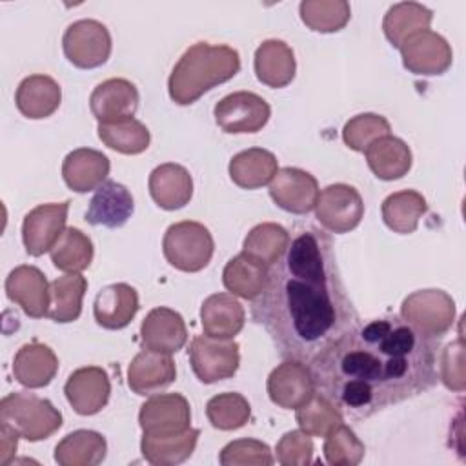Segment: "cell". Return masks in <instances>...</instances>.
Returning <instances> with one entry per match:
<instances>
[{"instance_id": "6da1fadb", "label": "cell", "mask_w": 466, "mask_h": 466, "mask_svg": "<svg viewBox=\"0 0 466 466\" xmlns=\"http://www.w3.org/2000/svg\"><path fill=\"white\" fill-rule=\"evenodd\" d=\"M437 342L400 317L375 319L328 346L309 370L342 417L366 419L437 382Z\"/></svg>"}, {"instance_id": "7a4b0ae2", "label": "cell", "mask_w": 466, "mask_h": 466, "mask_svg": "<svg viewBox=\"0 0 466 466\" xmlns=\"http://www.w3.org/2000/svg\"><path fill=\"white\" fill-rule=\"evenodd\" d=\"M253 319L284 359L304 364L359 326L328 235L308 229L291 240L268 269Z\"/></svg>"}, {"instance_id": "3957f363", "label": "cell", "mask_w": 466, "mask_h": 466, "mask_svg": "<svg viewBox=\"0 0 466 466\" xmlns=\"http://www.w3.org/2000/svg\"><path fill=\"white\" fill-rule=\"evenodd\" d=\"M240 71L238 51L226 44L197 42L184 51L167 78L169 98L178 106L195 104L215 86Z\"/></svg>"}, {"instance_id": "277c9868", "label": "cell", "mask_w": 466, "mask_h": 466, "mask_svg": "<svg viewBox=\"0 0 466 466\" xmlns=\"http://www.w3.org/2000/svg\"><path fill=\"white\" fill-rule=\"evenodd\" d=\"M0 422L11 426L22 439L38 442L60 430L62 413L47 399L13 391L0 400Z\"/></svg>"}, {"instance_id": "5b68a950", "label": "cell", "mask_w": 466, "mask_h": 466, "mask_svg": "<svg viewBox=\"0 0 466 466\" xmlns=\"http://www.w3.org/2000/svg\"><path fill=\"white\" fill-rule=\"evenodd\" d=\"M166 260L180 271L197 273L204 269L213 257L215 240L209 229L195 220L171 224L162 238Z\"/></svg>"}, {"instance_id": "8992f818", "label": "cell", "mask_w": 466, "mask_h": 466, "mask_svg": "<svg viewBox=\"0 0 466 466\" xmlns=\"http://www.w3.org/2000/svg\"><path fill=\"white\" fill-rule=\"evenodd\" d=\"M400 319L417 331L441 339L455 320V300L442 289H419L400 304Z\"/></svg>"}, {"instance_id": "52a82bcc", "label": "cell", "mask_w": 466, "mask_h": 466, "mask_svg": "<svg viewBox=\"0 0 466 466\" xmlns=\"http://www.w3.org/2000/svg\"><path fill=\"white\" fill-rule=\"evenodd\" d=\"M66 58L80 69H95L107 62L113 42L109 29L93 18H82L67 25L62 36Z\"/></svg>"}, {"instance_id": "ba28073f", "label": "cell", "mask_w": 466, "mask_h": 466, "mask_svg": "<svg viewBox=\"0 0 466 466\" xmlns=\"http://www.w3.org/2000/svg\"><path fill=\"white\" fill-rule=\"evenodd\" d=\"M187 357L193 373L204 384L233 377L240 364L238 344L233 339H215L206 333L191 340Z\"/></svg>"}, {"instance_id": "9c48e42d", "label": "cell", "mask_w": 466, "mask_h": 466, "mask_svg": "<svg viewBox=\"0 0 466 466\" xmlns=\"http://www.w3.org/2000/svg\"><path fill=\"white\" fill-rule=\"evenodd\" d=\"M213 115L224 133H257L268 124L271 107L257 93L235 91L217 102Z\"/></svg>"}, {"instance_id": "30bf717a", "label": "cell", "mask_w": 466, "mask_h": 466, "mask_svg": "<svg viewBox=\"0 0 466 466\" xmlns=\"http://www.w3.org/2000/svg\"><path fill=\"white\" fill-rule=\"evenodd\" d=\"M315 215L324 229L339 235L348 233L360 224L364 202L353 186L331 184L319 193Z\"/></svg>"}, {"instance_id": "8fae6325", "label": "cell", "mask_w": 466, "mask_h": 466, "mask_svg": "<svg viewBox=\"0 0 466 466\" xmlns=\"http://www.w3.org/2000/svg\"><path fill=\"white\" fill-rule=\"evenodd\" d=\"M191 422V408L180 393H160L149 397L138 411L142 433L167 437L186 431Z\"/></svg>"}, {"instance_id": "7c38bea8", "label": "cell", "mask_w": 466, "mask_h": 466, "mask_svg": "<svg viewBox=\"0 0 466 466\" xmlns=\"http://www.w3.org/2000/svg\"><path fill=\"white\" fill-rule=\"evenodd\" d=\"M402 66L419 76H437L450 69L453 62V51L448 40L431 31H420L408 38L400 47Z\"/></svg>"}, {"instance_id": "4fadbf2b", "label": "cell", "mask_w": 466, "mask_h": 466, "mask_svg": "<svg viewBox=\"0 0 466 466\" xmlns=\"http://www.w3.org/2000/svg\"><path fill=\"white\" fill-rule=\"evenodd\" d=\"M69 200L33 208L22 222V242L31 257H40L56 244L66 229Z\"/></svg>"}, {"instance_id": "5bb4252c", "label": "cell", "mask_w": 466, "mask_h": 466, "mask_svg": "<svg viewBox=\"0 0 466 466\" xmlns=\"http://www.w3.org/2000/svg\"><path fill=\"white\" fill-rule=\"evenodd\" d=\"M271 200L284 211L306 215L315 209L319 198L317 178L299 167H280L269 182Z\"/></svg>"}, {"instance_id": "9a60e30c", "label": "cell", "mask_w": 466, "mask_h": 466, "mask_svg": "<svg viewBox=\"0 0 466 466\" xmlns=\"http://www.w3.org/2000/svg\"><path fill=\"white\" fill-rule=\"evenodd\" d=\"M266 388L271 402L284 410H297L317 391L309 366L293 359H286L269 373Z\"/></svg>"}, {"instance_id": "2e32d148", "label": "cell", "mask_w": 466, "mask_h": 466, "mask_svg": "<svg viewBox=\"0 0 466 466\" xmlns=\"http://www.w3.org/2000/svg\"><path fill=\"white\" fill-rule=\"evenodd\" d=\"M64 393L67 402L78 415H95L102 408H106L109 400V375L100 366L78 368L67 377Z\"/></svg>"}, {"instance_id": "e0dca14e", "label": "cell", "mask_w": 466, "mask_h": 466, "mask_svg": "<svg viewBox=\"0 0 466 466\" xmlns=\"http://www.w3.org/2000/svg\"><path fill=\"white\" fill-rule=\"evenodd\" d=\"M5 295L33 319L47 317L49 282L46 275L29 264L16 266L5 279Z\"/></svg>"}, {"instance_id": "ac0fdd59", "label": "cell", "mask_w": 466, "mask_h": 466, "mask_svg": "<svg viewBox=\"0 0 466 466\" xmlns=\"http://www.w3.org/2000/svg\"><path fill=\"white\" fill-rule=\"evenodd\" d=\"M138 89L126 78H107L100 82L91 96L89 109L98 122L131 118L138 109Z\"/></svg>"}, {"instance_id": "d6986e66", "label": "cell", "mask_w": 466, "mask_h": 466, "mask_svg": "<svg viewBox=\"0 0 466 466\" xmlns=\"http://www.w3.org/2000/svg\"><path fill=\"white\" fill-rule=\"evenodd\" d=\"M140 340L147 350L171 355L182 350L187 342V328L178 311L158 306L142 320Z\"/></svg>"}, {"instance_id": "ffe728a7", "label": "cell", "mask_w": 466, "mask_h": 466, "mask_svg": "<svg viewBox=\"0 0 466 466\" xmlns=\"http://www.w3.org/2000/svg\"><path fill=\"white\" fill-rule=\"evenodd\" d=\"M177 379L175 360L167 353L144 348L127 368V386L137 395H153Z\"/></svg>"}, {"instance_id": "44dd1931", "label": "cell", "mask_w": 466, "mask_h": 466, "mask_svg": "<svg viewBox=\"0 0 466 466\" xmlns=\"http://www.w3.org/2000/svg\"><path fill=\"white\" fill-rule=\"evenodd\" d=\"M135 202L129 189L115 180H106L95 189L87 206L86 220L91 226H104L109 229L122 228L133 215Z\"/></svg>"}, {"instance_id": "7402d4cb", "label": "cell", "mask_w": 466, "mask_h": 466, "mask_svg": "<svg viewBox=\"0 0 466 466\" xmlns=\"http://www.w3.org/2000/svg\"><path fill=\"white\" fill-rule=\"evenodd\" d=\"M149 195L166 211H175L189 204L193 197V178L189 171L175 162L157 166L147 180Z\"/></svg>"}, {"instance_id": "603a6c76", "label": "cell", "mask_w": 466, "mask_h": 466, "mask_svg": "<svg viewBox=\"0 0 466 466\" xmlns=\"http://www.w3.org/2000/svg\"><path fill=\"white\" fill-rule=\"evenodd\" d=\"M109 167V158L102 151L78 147L66 155L62 162V178L69 189L87 193L106 182Z\"/></svg>"}, {"instance_id": "cb8c5ba5", "label": "cell", "mask_w": 466, "mask_h": 466, "mask_svg": "<svg viewBox=\"0 0 466 466\" xmlns=\"http://www.w3.org/2000/svg\"><path fill=\"white\" fill-rule=\"evenodd\" d=\"M138 293L126 282H116L102 288L93 304V315L98 326L106 329H122L137 315Z\"/></svg>"}, {"instance_id": "d4e9b609", "label": "cell", "mask_w": 466, "mask_h": 466, "mask_svg": "<svg viewBox=\"0 0 466 466\" xmlns=\"http://www.w3.org/2000/svg\"><path fill=\"white\" fill-rule=\"evenodd\" d=\"M62 102V89L58 82L47 75L25 76L15 93L18 111L31 120L51 116Z\"/></svg>"}, {"instance_id": "484cf974", "label": "cell", "mask_w": 466, "mask_h": 466, "mask_svg": "<svg viewBox=\"0 0 466 466\" xmlns=\"http://www.w3.org/2000/svg\"><path fill=\"white\" fill-rule=\"evenodd\" d=\"M253 67L258 82L279 89L286 87L295 78L297 62L293 49L284 40L269 38L257 47Z\"/></svg>"}, {"instance_id": "4316f807", "label": "cell", "mask_w": 466, "mask_h": 466, "mask_svg": "<svg viewBox=\"0 0 466 466\" xmlns=\"http://www.w3.org/2000/svg\"><path fill=\"white\" fill-rule=\"evenodd\" d=\"M200 322L206 335L215 339H233L246 322L242 304L229 293H213L200 306Z\"/></svg>"}, {"instance_id": "83f0119b", "label": "cell", "mask_w": 466, "mask_h": 466, "mask_svg": "<svg viewBox=\"0 0 466 466\" xmlns=\"http://www.w3.org/2000/svg\"><path fill=\"white\" fill-rule=\"evenodd\" d=\"M58 371L55 351L42 342L24 344L13 359V375L16 382L29 390L47 386Z\"/></svg>"}, {"instance_id": "f1b7e54d", "label": "cell", "mask_w": 466, "mask_h": 466, "mask_svg": "<svg viewBox=\"0 0 466 466\" xmlns=\"http://www.w3.org/2000/svg\"><path fill=\"white\" fill-rule=\"evenodd\" d=\"M364 155L371 173L380 180L402 178L411 169L413 162L408 144L393 135H386L370 144Z\"/></svg>"}, {"instance_id": "f546056e", "label": "cell", "mask_w": 466, "mask_h": 466, "mask_svg": "<svg viewBox=\"0 0 466 466\" xmlns=\"http://www.w3.org/2000/svg\"><path fill=\"white\" fill-rule=\"evenodd\" d=\"M229 178L242 189H258L271 182L279 171L277 157L262 147H249L237 153L228 166Z\"/></svg>"}, {"instance_id": "4dcf8cb0", "label": "cell", "mask_w": 466, "mask_h": 466, "mask_svg": "<svg viewBox=\"0 0 466 466\" xmlns=\"http://www.w3.org/2000/svg\"><path fill=\"white\" fill-rule=\"evenodd\" d=\"M433 13L419 2L393 4L382 20V31L393 47H400L413 35L430 29Z\"/></svg>"}, {"instance_id": "1f68e13d", "label": "cell", "mask_w": 466, "mask_h": 466, "mask_svg": "<svg viewBox=\"0 0 466 466\" xmlns=\"http://www.w3.org/2000/svg\"><path fill=\"white\" fill-rule=\"evenodd\" d=\"M198 437L200 430L197 428H187L182 433L167 437H155L144 433L140 439V451L149 464L175 466L193 455Z\"/></svg>"}, {"instance_id": "d6a6232c", "label": "cell", "mask_w": 466, "mask_h": 466, "mask_svg": "<svg viewBox=\"0 0 466 466\" xmlns=\"http://www.w3.org/2000/svg\"><path fill=\"white\" fill-rule=\"evenodd\" d=\"M106 437L93 430L67 433L55 448V461L60 466H96L106 459Z\"/></svg>"}, {"instance_id": "836d02e7", "label": "cell", "mask_w": 466, "mask_h": 466, "mask_svg": "<svg viewBox=\"0 0 466 466\" xmlns=\"http://www.w3.org/2000/svg\"><path fill=\"white\" fill-rule=\"evenodd\" d=\"M87 289V279L80 273H66L49 284L47 317L55 322L67 324L80 317L82 299Z\"/></svg>"}, {"instance_id": "e575fe53", "label": "cell", "mask_w": 466, "mask_h": 466, "mask_svg": "<svg viewBox=\"0 0 466 466\" xmlns=\"http://www.w3.org/2000/svg\"><path fill=\"white\" fill-rule=\"evenodd\" d=\"M428 211L426 198L413 189H402L388 195L382 200L380 213L384 224L400 235H410L417 229L419 220Z\"/></svg>"}, {"instance_id": "d590c367", "label": "cell", "mask_w": 466, "mask_h": 466, "mask_svg": "<svg viewBox=\"0 0 466 466\" xmlns=\"http://www.w3.org/2000/svg\"><path fill=\"white\" fill-rule=\"evenodd\" d=\"M268 279V268L249 258L246 253H238L237 257L229 258L224 271H222V282L231 295H237L240 299L255 300Z\"/></svg>"}, {"instance_id": "8d00e7d4", "label": "cell", "mask_w": 466, "mask_h": 466, "mask_svg": "<svg viewBox=\"0 0 466 466\" xmlns=\"http://www.w3.org/2000/svg\"><path fill=\"white\" fill-rule=\"evenodd\" d=\"M288 246L289 233L280 224L262 222L246 235L242 253L269 269L286 253Z\"/></svg>"}, {"instance_id": "74e56055", "label": "cell", "mask_w": 466, "mask_h": 466, "mask_svg": "<svg viewBox=\"0 0 466 466\" xmlns=\"http://www.w3.org/2000/svg\"><path fill=\"white\" fill-rule=\"evenodd\" d=\"M51 262L64 273H82L93 262V242L78 228H66L62 237L51 248Z\"/></svg>"}, {"instance_id": "f35d334b", "label": "cell", "mask_w": 466, "mask_h": 466, "mask_svg": "<svg viewBox=\"0 0 466 466\" xmlns=\"http://www.w3.org/2000/svg\"><path fill=\"white\" fill-rule=\"evenodd\" d=\"M98 138L113 151L122 155H138L149 147L151 135L146 124L135 116L115 120V122H98Z\"/></svg>"}, {"instance_id": "ab89813d", "label": "cell", "mask_w": 466, "mask_h": 466, "mask_svg": "<svg viewBox=\"0 0 466 466\" xmlns=\"http://www.w3.org/2000/svg\"><path fill=\"white\" fill-rule=\"evenodd\" d=\"M300 20L317 33H337L351 18L346 0H304L299 5Z\"/></svg>"}, {"instance_id": "60d3db41", "label": "cell", "mask_w": 466, "mask_h": 466, "mask_svg": "<svg viewBox=\"0 0 466 466\" xmlns=\"http://www.w3.org/2000/svg\"><path fill=\"white\" fill-rule=\"evenodd\" d=\"M295 417L300 430L313 437H326L329 431L344 422V417L337 410V406L319 391H315L309 400L297 408Z\"/></svg>"}, {"instance_id": "b9f144b4", "label": "cell", "mask_w": 466, "mask_h": 466, "mask_svg": "<svg viewBox=\"0 0 466 466\" xmlns=\"http://www.w3.org/2000/svg\"><path fill=\"white\" fill-rule=\"evenodd\" d=\"M206 415L213 428L231 431L242 428L251 415L248 399L235 391H226L211 397L206 404Z\"/></svg>"}, {"instance_id": "7bdbcfd3", "label": "cell", "mask_w": 466, "mask_h": 466, "mask_svg": "<svg viewBox=\"0 0 466 466\" xmlns=\"http://www.w3.org/2000/svg\"><path fill=\"white\" fill-rule=\"evenodd\" d=\"M391 135L390 122L377 113H360L350 118L342 127L344 144L353 149L364 153L370 144L375 140Z\"/></svg>"}, {"instance_id": "ee69618b", "label": "cell", "mask_w": 466, "mask_h": 466, "mask_svg": "<svg viewBox=\"0 0 466 466\" xmlns=\"http://www.w3.org/2000/svg\"><path fill=\"white\" fill-rule=\"evenodd\" d=\"M322 451L326 462L331 466H357L366 450L357 433L342 422L326 435Z\"/></svg>"}, {"instance_id": "f6af8a7d", "label": "cell", "mask_w": 466, "mask_h": 466, "mask_svg": "<svg viewBox=\"0 0 466 466\" xmlns=\"http://www.w3.org/2000/svg\"><path fill=\"white\" fill-rule=\"evenodd\" d=\"M275 457L269 446L257 439L231 441L220 450L218 462L222 466H269Z\"/></svg>"}, {"instance_id": "bcb514c9", "label": "cell", "mask_w": 466, "mask_h": 466, "mask_svg": "<svg viewBox=\"0 0 466 466\" xmlns=\"http://www.w3.org/2000/svg\"><path fill=\"white\" fill-rule=\"evenodd\" d=\"M275 453L277 462L282 466H308L313 462L311 435L302 430H291L280 437Z\"/></svg>"}, {"instance_id": "7dc6e473", "label": "cell", "mask_w": 466, "mask_h": 466, "mask_svg": "<svg viewBox=\"0 0 466 466\" xmlns=\"http://www.w3.org/2000/svg\"><path fill=\"white\" fill-rule=\"evenodd\" d=\"M441 380L448 390L464 391L466 368H464V340L459 337L455 342L442 350L441 357Z\"/></svg>"}, {"instance_id": "c3c4849f", "label": "cell", "mask_w": 466, "mask_h": 466, "mask_svg": "<svg viewBox=\"0 0 466 466\" xmlns=\"http://www.w3.org/2000/svg\"><path fill=\"white\" fill-rule=\"evenodd\" d=\"M18 437L20 435L11 426L0 422V464L2 466H7L11 462L18 446Z\"/></svg>"}]
</instances>
